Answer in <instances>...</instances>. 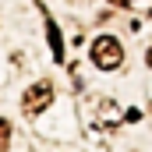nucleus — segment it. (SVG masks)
Listing matches in <instances>:
<instances>
[{
	"label": "nucleus",
	"instance_id": "7ed1b4c3",
	"mask_svg": "<svg viewBox=\"0 0 152 152\" xmlns=\"http://www.w3.org/2000/svg\"><path fill=\"white\" fill-rule=\"evenodd\" d=\"M42 7V4H39ZM42 14H46V7H42ZM46 39H50V50H53V60H60L64 57V39H60V28H57V21L46 14Z\"/></svg>",
	"mask_w": 152,
	"mask_h": 152
},
{
	"label": "nucleus",
	"instance_id": "20e7f679",
	"mask_svg": "<svg viewBox=\"0 0 152 152\" xmlns=\"http://www.w3.org/2000/svg\"><path fill=\"white\" fill-rule=\"evenodd\" d=\"M11 149V124L0 117V152H7Z\"/></svg>",
	"mask_w": 152,
	"mask_h": 152
},
{
	"label": "nucleus",
	"instance_id": "423d86ee",
	"mask_svg": "<svg viewBox=\"0 0 152 152\" xmlns=\"http://www.w3.org/2000/svg\"><path fill=\"white\" fill-rule=\"evenodd\" d=\"M145 64H149V67H152V50H149V53H145Z\"/></svg>",
	"mask_w": 152,
	"mask_h": 152
},
{
	"label": "nucleus",
	"instance_id": "39448f33",
	"mask_svg": "<svg viewBox=\"0 0 152 152\" xmlns=\"http://www.w3.org/2000/svg\"><path fill=\"white\" fill-rule=\"evenodd\" d=\"M110 4H113V7H131L134 0H110Z\"/></svg>",
	"mask_w": 152,
	"mask_h": 152
},
{
	"label": "nucleus",
	"instance_id": "f03ea898",
	"mask_svg": "<svg viewBox=\"0 0 152 152\" xmlns=\"http://www.w3.org/2000/svg\"><path fill=\"white\" fill-rule=\"evenodd\" d=\"M50 103H53V85H50V81H36V85H28V92L21 96L25 113H32V117H39L42 110H50Z\"/></svg>",
	"mask_w": 152,
	"mask_h": 152
},
{
	"label": "nucleus",
	"instance_id": "0eeeda50",
	"mask_svg": "<svg viewBox=\"0 0 152 152\" xmlns=\"http://www.w3.org/2000/svg\"><path fill=\"white\" fill-rule=\"evenodd\" d=\"M149 14H152V11H149Z\"/></svg>",
	"mask_w": 152,
	"mask_h": 152
},
{
	"label": "nucleus",
	"instance_id": "f257e3e1",
	"mask_svg": "<svg viewBox=\"0 0 152 152\" xmlns=\"http://www.w3.org/2000/svg\"><path fill=\"white\" fill-rule=\"evenodd\" d=\"M92 64H96L99 71H117V67L124 64V46H120V39L99 36L92 42Z\"/></svg>",
	"mask_w": 152,
	"mask_h": 152
}]
</instances>
